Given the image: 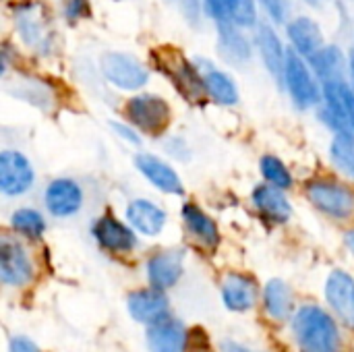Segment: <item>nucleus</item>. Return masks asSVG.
Segmentation results:
<instances>
[{
    "mask_svg": "<svg viewBox=\"0 0 354 352\" xmlns=\"http://www.w3.org/2000/svg\"><path fill=\"white\" fill-rule=\"evenodd\" d=\"M346 243H348V247L353 249V253H354V230L346 232Z\"/></svg>",
    "mask_w": 354,
    "mask_h": 352,
    "instance_id": "36",
    "label": "nucleus"
},
{
    "mask_svg": "<svg viewBox=\"0 0 354 352\" xmlns=\"http://www.w3.org/2000/svg\"><path fill=\"white\" fill-rule=\"evenodd\" d=\"M124 116L139 131L158 137L170 124V106L156 93H139L124 104Z\"/></svg>",
    "mask_w": 354,
    "mask_h": 352,
    "instance_id": "6",
    "label": "nucleus"
},
{
    "mask_svg": "<svg viewBox=\"0 0 354 352\" xmlns=\"http://www.w3.org/2000/svg\"><path fill=\"white\" fill-rule=\"evenodd\" d=\"M147 346L151 352H185L189 344V334L183 322L164 317L147 328Z\"/></svg>",
    "mask_w": 354,
    "mask_h": 352,
    "instance_id": "14",
    "label": "nucleus"
},
{
    "mask_svg": "<svg viewBox=\"0 0 354 352\" xmlns=\"http://www.w3.org/2000/svg\"><path fill=\"white\" fill-rule=\"evenodd\" d=\"M263 309L274 322H286L295 311L290 286L282 280H270L263 290Z\"/></svg>",
    "mask_w": 354,
    "mask_h": 352,
    "instance_id": "25",
    "label": "nucleus"
},
{
    "mask_svg": "<svg viewBox=\"0 0 354 352\" xmlns=\"http://www.w3.org/2000/svg\"><path fill=\"white\" fill-rule=\"evenodd\" d=\"M348 66H351V75H353V81H354V52L351 54V58H348Z\"/></svg>",
    "mask_w": 354,
    "mask_h": 352,
    "instance_id": "37",
    "label": "nucleus"
},
{
    "mask_svg": "<svg viewBox=\"0 0 354 352\" xmlns=\"http://www.w3.org/2000/svg\"><path fill=\"white\" fill-rule=\"evenodd\" d=\"M127 307L133 319L147 324V326L168 317V299L158 288L133 293L127 301Z\"/></svg>",
    "mask_w": 354,
    "mask_h": 352,
    "instance_id": "18",
    "label": "nucleus"
},
{
    "mask_svg": "<svg viewBox=\"0 0 354 352\" xmlns=\"http://www.w3.org/2000/svg\"><path fill=\"white\" fill-rule=\"evenodd\" d=\"M259 170H261V176L270 185L280 187V189H290L292 187V174H290V170L286 168V164L280 158H276L272 154L263 156L259 160Z\"/></svg>",
    "mask_w": 354,
    "mask_h": 352,
    "instance_id": "30",
    "label": "nucleus"
},
{
    "mask_svg": "<svg viewBox=\"0 0 354 352\" xmlns=\"http://www.w3.org/2000/svg\"><path fill=\"white\" fill-rule=\"evenodd\" d=\"M307 199L326 216L351 222L354 220V189L330 176H319L307 183Z\"/></svg>",
    "mask_w": 354,
    "mask_h": 352,
    "instance_id": "2",
    "label": "nucleus"
},
{
    "mask_svg": "<svg viewBox=\"0 0 354 352\" xmlns=\"http://www.w3.org/2000/svg\"><path fill=\"white\" fill-rule=\"evenodd\" d=\"M299 352H342V334L330 313L317 305H305L292 319Z\"/></svg>",
    "mask_w": 354,
    "mask_h": 352,
    "instance_id": "1",
    "label": "nucleus"
},
{
    "mask_svg": "<svg viewBox=\"0 0 354 352\" xmlns=\"http://www.w3.org/2000/svg\"><path fill=\"white\" fill-rule=\"evenodd\" d=\"M263 4V8L268 10V15L276 21V23H284L288 21V12H290V0H259Z\"/></svg>",
    "mask_w": 354,
    "mask_h": 352,
    "instance_id": "32",
    "label": "nucleus"
},
{
    "mask_svg": "<svg viewBox=\"0 0 354 352\" xmlns=\"http://www.w3.org/2000/svg\"><path fill=\"white\" fill-rule=\"evenodd\" d=\"M218 31H220L218 48L228 62H245L247 58H251V46L247 37L239 31V25L228 21H218Z\"/></svg>",
    "mask_w": 354,
    "mask_h": 352,
    "instance_id": "26",
    "label": "nucleus"
},
{
    "mask_svg": "<svg viewBox=\"0 0 354 352\" xmlns=\"http://www.w3.org/2000/svg\"><path fill=\"white\" fill-rule=\"evenodd\" d=\"M15 27L25 46L37 54H50L52 50V27L46 8L37 0H25L15 4Z\"/></svg>",
    "mask_w": 354,
    "mask_h": 352,
    "instance_id": "4",
    "label": "nucleus"
},
{
    "mask_svg": "<svg viewBox=\"0 0 354 352\" xmlns=\"http://www.w3.org/2000/svg\"><path fill=\"white\" fill-rule=\"evenodd\" d=\"M309 4H319V2H324V0H307Z\"/></svg>",
    "mask_w": 354,
    "mask_h": 352,
    "instance_id": "38",
    "label": "nucleus"
},
{
    "mask_svg": "<svg viewBox=\"0 0 354 352\" xmlns=\"http://www.w3.org/2000/svg\"><path fill=\"white\" fill-rule=\"evenodd\" d=\"M288 39L292 44V48L303 54L305 58H311L315 52H319L324 48V33L322 27L309 19V17H297L288 23L286 27Z\"/></svg>",
    "mask_w": 354,
    "mask_h": 352,
    "instance_id": "22",
    "label": "nucleus"
},
{
    "mask_svg": "<svg viewBox=\"0 0 354 352\" xmlns=\"http://www.w3.org/2000/svg\"><path fill=\"white\" fill-rule=\"evenodd\" d=\"M10 226L19 234L27 237L31 241H39L44 237V232H46V220H44V216L37 210H31V207L17 210L10 216Z\"/></svg>",
    "mask_w": 354,
    "mask_h": 352,
    "instance_id": "29",
    "label": "nucleus"
},
{
    "mask_svg": "<svg viewBox=\"0 0 354 352\" xmlns=\"http://www.w3.org/2000/svg\"><path fill=\"white\" fill-rule=\"evenodd\" d=\"M60 10H62L64 19H68L71 23L87 19L91 15L89 0H60Z\"/></svg>",
    "mask_w": 354,
    "mask_h": 352,
    "instance_id": "31",
    "label": "nucleus"
},
{
    "mask_svg": "<svg viewBox=\"0 0 354 352\" xmlns=\"http://www.w3.org/2000/svg\"><path fill=\"white\" fill-rule=\"evenodd\" d=\"M0 278L6 286L21 288L33 280V261L27 249L12 237L0 239Z\"/></svg>",
    "mask_w": 354,
    "mask_h": 352,
    "instance_id": "8",
    "label": "nucleus"
},
{
    "mask_svg": "<svg viewBox=\"0 0 354 352\" xmlns=\"http://www.w3.org/2000/svg\"><path fill=\"white\" fill-rule=\"evenodd\" d=\"M135 166L158 191L168 193V195H183L185 193V185H183L178 172L166 160L143 151V154L135 156Z\"/></svg>",
    "mask_w": 354,
    "mask_h": 352,
    "instance_id": "13",
    "label": "nucleus"
},
{
    "mask_svg": "<svg viewBox=\"0 0 354 352\" xmlns=\"http://www.w3.org/2000/svg\"><path fill=\"white\" fill-rule=\"evenodd\" d=\"M257 295H259L257 282L247 274L232 272L222 282V299L230 311H236V313L249 311L255 305Z\"/></svg>",
    "mask_w": 354,
    "mask_h": 352,
    "instance_id": "16",
    "label": "nucleus"
},
{
    "mask_svg": "<svg viewBox=\"0 0 354 352\" xmlns=\"http://www.w3.org/2000/svg\"><path fill=\"white\" fill-rule=\"evenodd\" d=\"M153 58H156V64L160 66V71L164 75H168V79L172 81L176 91L187 102L201 104V100L207 95V91H205V83H203L199 66H195L193 62H189L183 54H178L174 50H156Z\"/></svg>",
    "mask_w": 354,
    "mask_h": 352,
    "instance_id": "3",
    "label": "nucleus"
},
{
    "mask_svg": "<svg viewBox=\"0 0 354 352\" xmlns=\"http://www.w3.org/2000/svg\"><path fill=\"white\" fill-rule=\"evenodd\" d=\"M326 299L336 317L354 330V278L348 272L334 270L326 282Z\"/></svg>",
    "mask_w": 354,
    "mask_h": 352,
    "instance_id": "12",
    "label": "nucleus"
},
{
    "mask_svg": "<svg viewBox=\"0 0 354 352\" xmlns=\"http://www.w3.org/2000/svg\"><path fill=\"white\" fill-rule=\"evenodd\" d=\"M222 352H251L249 349H245V346H241V344H236V342H224L222 344Z\"/></svg>",
    "mask_w": 354,
    "mask_h": 352,
    "instance_id": "35",
    "label": "nucleus"
},
{
    "mask_svg": "<svg viewBox=\"0 0 354 352\" xmlns=\"http://www.w3.org/2000/svg\"><path fill=\"white\" fill-rule=\"evenodd\" d=\"M330 158L336 164V168H340L344 174L354 178V131L353 129H344V131H336L332 145H330Z\"/></svg>",
    "mask_w": 354,
    "mask_h": 352,
    "instance_id": "28",
    "label": "nucleus"
},
{
    "mask_svg": "<svg viewBox=\"0 0 354 352\" xmlns=\"http://www.w3.org/2000/svg\"><path fill=\"white\" fill-rule=\"evenodd\" d=\"M253 205L257 212L274 224H284L292 216V205L284 195V189L274 185H259L253 191Z\"/></svg>",
    "mask_w": 354,
    "mask_h": 352,
    "instance_id": "17",
    "label": "nucleus"
},
{
    "mask_svg": "<svg viewBox=\"0 0 354 352\" xmlns=\"http://www.w3.org/2000/svg\"><path fill=\"white\" fill-rule=\"evenodd\" d=\"M199 71H201V77H203V83H205V91H207V98H212L216 104H222V106H232L239 102V89H236V83L234 79L216 68L214 64H209L207 60H201L199 64Z\"/></svg>",
    "mask_w": 354,
    "mask_h": 352,
    "instance_id": "21",
    "label": "nucleus"
},
{
    "mask_svg": "<svg viewBox=\"0 0 354 352\" xmlns=\"http://www.w3.org/2000/svg\"><path fill=\"white\" fill-rule=\"evenodd\" d=\"M127 220L137 232L145 237H156L166 226L168 216L160 205L149 199H133L127 205Z\"/></svg>",
    "mask_w": 354,
    "mask_h": 352,
    "instance_id": "19",
    "label": "nucleus"
},
{
    "mask_svg": "<svg viewBox=\"0 0 354 352\" xmlns=\"http://www.w3.org/2000/svg\"><path fill=\"white\" fill-rule=\"evenodd\" d=\"M284 81L299 108H313L324 102V87L319 85L317 75H313L311 64L295 48L286 52Z\"/></svg>",
    "mask_w": 354,
    "mask_h": 352,
    "instance_id": "5",
    "label": "nucleus"
},
{
    "mask_svg": "<svg viewBox=\"0 0 354 352\" xmlns=\"http://www.w3.org/2000/svg\"><path fill=\"white\" fill-rule=\"evenodd\" d=\"M133 226H127L116 216L106 214L95 220L93 224V239L100 247H104L110 253H129L137 247V237L133 232Z\"/></svg>",
    "mask_w": 354,
    "mask_h": 352,
    "instance_id": "11",
    "label": "nucleus"
},
{
    "mask_svg": "<svg viewBox=\"0 0 354 352\" xmlns=\"http://www.w3.org/2000/svg\"><path fill=\"white\" fill-rule=\"evenodd\" d=\"M44 201L52 216L68 218L83 207V189L73 178H54L44 191Z\"/></svg>",
    "mask_w": 354,
    "mask_h": 352,
    "instance_id": "10",
    "label": "nucleus"
},
{
    "mask_svg": "<svg viewBox=\"0 0 354 352\" xmlns=\"http://www.w3.org/2000/svg\"><path fill=\"white\" fill-rule=\"evenodd\" d=\"M183 222L189 230V234L205 249H216L220 243V230L218 224L195 203H185L180 210Z\"/></svg>",
    "mask_w": 354,
    "mask_h": 352,
    "instance_id": "20",
    "label": "nucleus"
},
{
    "mask_svg": "<svg viewBox=\"0 0 354 352\" xmlns=\"http://www.w3.org/2000/svg\"><path fill=\"white\" fill-rule=\"evenodd\" d=\"M100 71L118 89L137 91L149 81V68L133 54L106 52L100 58Z\"/></svg>",
    "mask_w": 354,
    "mask_h": 352,
    "instance_id": "7",
    "label": "nucleus"
},
{
    "mask_svg": "<svg viewBox=\"0 0 354 352\" xmlns=\"http://www.w3.org/2000/svg\"><path fill=\"white\" fill-rule=\"evenodd\" d=\"M311 68L315 71V75L324 81H344V73H346V58L342 54L340 48L336 46H324L319 52H315L311 58Z\"/></svg>",
    "mask_w": 354,
    "mask_h": 352,
    "instance_id": "27",
    "label": "nucleus"
},
{
    "mask_svg": "<svg viewBox=\"0 0 354 352\" xmlns=\"http://www.w3.org/2000/svg\"><path fill=\"white\" fill-rule=\"evenodd\" d=\"M257 44H259V52H261V58L268 66V71L276 77V79H282L284 77V66H286V52L278 33L274 31L272 25L268 23H261L257 27Z\"/></svg>",
    "mask_w": 354,
    "mask_h": 352,
    "instance_id": "23",
    "label": "nucleus"
},
{
    "mask_svg": "<svg viewBox=\"0 0 354 352\" xmlns=\"http://www.w3.org/2000/svg\"><path fill=\"white\" fill-rule=\"evenodd\" d=\"M112 129H114V133L116 135H120L124 141H129V143H133V145H139V137H137V133L133 131V124L129 122V124H122V122H112Z\"/></svg>",
    "mask_w": 354,
    "mask_h": 352,
    "instance_id": "33",
    "label": "nucleus"
},
{
    "mask_svg": "<svg viewBox=\"0 0 354 352\" xmlns=\"http://www.w3.org/2000/svg\"><path fill=\"white\" fill-rule=\"evenodd\" d=\"M183 259H185V255L178 249L160 251L153 257H149V261H147L149 284L158 290L172 288L183 276Z\"/></svg>",
    "mask_w": 354,
    "mask_h": 352,
    "instance_id": "15",
    "label": "nucleus"
},
{
    "mask_svg": "<svg viewBox=\"0 0 354 352\" xmlns=\"http://www.w3.org/2000/svg\"><path fill=\"white\" fill-rule=\"evenodd\" d=\"M207 8L216 21H228L239 27H253L257 23L253 0H207Z\"/></svg>",
    "mask_w": 354,
    "mask_h": 352,
    "instance_id": "24",
    "label": "nucleus"
},
{
    "mask_svg": "<svg viewBox=\"0 0 354 352\" xmlns=\"http://www.w3.org/2000/svg\"><path fill=\"white\" fill-rule=\"evenodd\" d=\"M10 352H39V349L25 336H15L10 340Z\"/></svg>",
    "mask_w": 354,
    "mask_h": 352,
    "instance_id": "34",
    "label": "nucleus"
},
{
    "mask_svg": "<svg viewBox=\"0 0 354 352\" xmlns=\"http://www.w3.org/2000/svg\"><path fill=\"white\" fill-rule=\"evenodd\" d=\"M35 172L31 162L15 149H4L0 154V191L8 197L23 195L31 189Z\"/></svg>",
    "mask_w": 354,
    "mask_h": 352,
    "instance_id": "9",
    "label": "nucleus"
}]
</instances>
